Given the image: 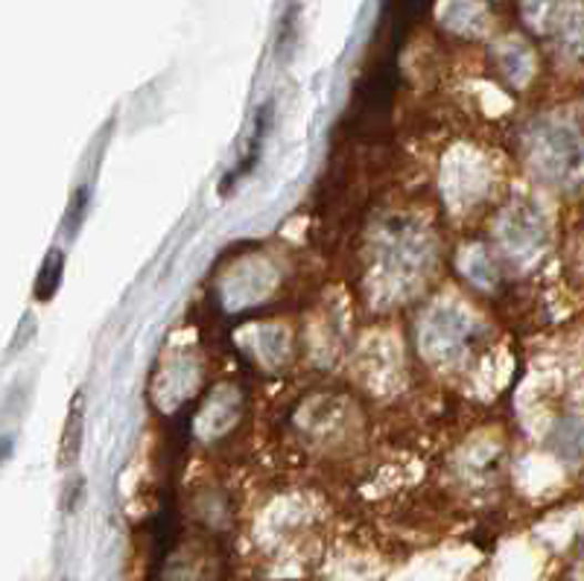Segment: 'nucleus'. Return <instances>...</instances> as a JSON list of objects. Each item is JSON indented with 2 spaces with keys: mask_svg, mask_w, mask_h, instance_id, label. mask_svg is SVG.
Wrapping results in <instances>:
<instances>
[{
  "mask_svg": "<svg viewBox=\"0 0 584 581\" xmlns=\"http://www.w3.org/2000/svg\"><path fill=\"white\" fill-rule=\"evenodd\" d=\"M537 159L544 164V173L553 182H570L576 179L584 167V150L576 132L567 126L546 129V135L537 141Z\"/></svg>",
  "mask_w": 584,
  "mask_h": 581,
  "instance_id": "1",
  "label": "nucleus"
},
{
  "mask_svg": "<svg viewBox=\"0 0 584 581\" xmlns=\"http://www.w3.org/2000/svg\"><path fill=\"white\" fill-rule=\"evenodd\" d=\"M62 272H64L62 252H59V248H53V252L48 255V261H44V266H41L39 284H35V298H39V302H48V298H53V293H57L59 284H62Z\"/></svg>",
  "mask_w": 584,
  "mask_h": 581,
  "instance_id": "2",
  "label": "nucleus"
},
{
  "mask_svg": "<svg viewBox=\"0 0 584 581\" xmlns=\"http://www.w3.org/2000/svg\"><path fill=\"white\" fill-rule=\"evenodd\" d=\"M82 441V391L73 398L71 412H68V427H64V441H62V465L73 462L80 453Z\"/></svg>",
  "mask_w": 584,
  "mask_h": 581,
  "instance_id": "3",
  "label": "nucleus"
},
{
  "mask_svg": "<svg viewBox=\"0 0 584 581\" xmlns=\"http://www.w3.org/2000/svg\"><path fill=\"white\" fill-rule=\"evenodd\" d=\"M567 44H570V50H573V53H576V57L584 62V7L578 9L576 16L570 18Z\"/></svg>",
  "mask_w": 584,
  "mask_h": 581,
  "instance_id": "4",
  "label": "nucleus"
}]
</instances>
